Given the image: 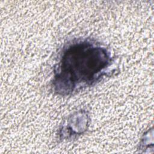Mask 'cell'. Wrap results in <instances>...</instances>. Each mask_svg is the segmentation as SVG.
<instances>
[{
  "label": "cell",
  "mask_w": 154,
  "mask_h": 154,
  "mask_svg": "<svg viewBox=\"0 0 154 154\" xmlns=\"http://www.w3.org/2000/svg\"><path fill=\"white\" fill-rule=\"evenodd\" d=\"M112 62L109 49L91 38H76L61 49L54 70L53 91L66 96L92 86L106 75Z\"/></svg>",
  "instance_id": "cell-1"
},
{
  "label": "cell",
  "mask_w": 154,
  "mask_h": 154,
  "mask_svg": "<svg viewBox=\"0 0 154 154\" xmlns=\"http://www.w3.org/2000/svg\"><path fill=\"white\" fill-rule=\"evenodd\" d=\"M89 116L86 111H79L70 116L59 129L61 140H72L85 132L88 126Z\"/></svg>",
  "instance_id": "cell-2"
}]
</instances>
